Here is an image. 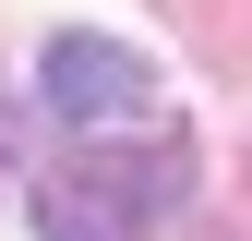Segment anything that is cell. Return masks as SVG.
<instances>
[{
    "instance_id": "1",
    "label": "cell",
    "mask_w": 252,
    "mask_h": 241,
    "mask_svg": "<svg viewBox=\"0 0 252 241\" xmlns=\"http://www.w3.org/2000/svg\"><path fill=\"white\" fill-rule=\"evenodd\" d=\"M192 193V145L156 120V133H84L72 169L36 181V229L48 241H156Z\"/></svg>"
},
{
    "instance_id": "2",
    "label": "cell",
    "mask_w": 252,
    "mask_h": 241,
    "mask_svg": "<svg viewBox=\"0 0 252 241\" xmlns=\"http://www.w3.org/2000/svg\"><path fill=\"white\" fill-rule=\"evenodd\" d=\"M36 97H48V120H72V133H156V73L120 37H48V60H36Z\"/></svg>"
}]
</instances>
